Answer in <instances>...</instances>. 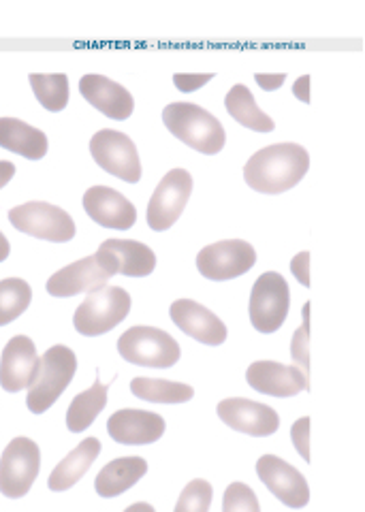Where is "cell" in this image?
I'll use <instances>...</instances> for the list:
<instances>
[{
    "label": "cell",
    "mask_w": 365,
    "mask_h": 512,
    "mask_svg": "<svg viewBox=\"0 0 365 512\" xmlns=\"http://www.w3.org/2000/svg\"><path fill=\"white\" fill-rule=\"evenodd\" d=\"M310 169V154L297 143L259 150L244 167V180L263 195H280L297 186Z\"/></svg>",
    "instance_id": "1"
},
{
    "label": "cell",
    "mask_w": 365,
    "mask_h": 512,
    "mask_svg": "<svg viewBox=\"0 0 365 512\" xmlns=\"http://www.w3.org/2000/svg\"><path fill=\"white\" fill-rule=\"evenodd\" d=\"M163 122L173 137L201 154H218L225 148V128L199 105L171 103L163 111Z\"/></svg>",
    "instance_id": "2"
},
{
    "label": "cell",
    "mask_w": 365,
    "mask_h": 512,
    "mask_svg": "<svg viewBox=\"0 0 365 512\" xmlns=\"http://www.w3.org/2000/svg\"><path fill=\"white\" fill-rule=\"evenodd\" d=\"M77 372L75 352L67 346H52L39 357L37 376L28 387L26 406L33 414H43L50 410L58 397L65 393Z\"/></svg>",
    "instance_id": "3"
},
{
    "label": "cell",
    "mask_w": 365,
    "mask_h": 512,
    "mask_svg": "<svg viewBox=\"0 0 365 512\" xmlns=\"http://www.w3.org/2000/svg\"><path fill=\"white\" fill-rule=\"evenodd\" d=\"M131 312V295L122 286H103L92 291L82 306L75 310L73 325L86 338L109 333L116 329Z\"/></svg>",
    "instance_id": "4"
},
{
    "label": "cell",
    "mask_w": 365,
    "mask_h": 512,
    "mask_svg": "<svg viewBox=\"0 0 365 512\" xmlns=\"http://www.w3.org/2000/svg\"><path fill=\"white\" fill-rule=\"evenodd\" d=\"M118 352L124 361L154 370H167L180 361V344L163 329L156 327H131L118 340Z\"/></svg>",
    "instance_id": "5"
},
{
    "label": "cell",
    "mask_w": 365,
    "mask_h": 512,
    "mask_svg": "<svg viewBox=\"0 0 365 512\" xmlns=\"http://www.w3.org/2000/svg\"><path fill=\"white\" fill-rule=\"evenodd\" d=\"M118 274L116 261L103 250H97L82 261H75L47 280L45 288L52 297H75L79 293H92L107 286Z\"/></svg>",
    "instance_id": "6"
},
{
    "label": "cell",
    "mask_w": 365,
    "mask_h": 512,
    "mask_svg": "<svg viewBox=\"0 0 365 512\" xmlns=\"http://www.w3.org/2000/svg\"><path fill=\"white\" fill-rule=\"evenodd\" d=\"M41 470V451L30 438H15L0 457V493L20 500L35 485Z\"/></svg>",
    "instance_id": "7"
},
{
    "label": "cell",
    "mask_w": 365,
    "mask_h": 512,
    "mask_svg": "<svg viewBox=\"0 0 365 512\" xmlns=\"http://www.w3.org/2000/svg\"><path fill=\"white\" fill-rule=\"evenodd\" d=\"M289 284L276 271L263 274L250 293V323L259 333L278 331L289 316Z\"/></svg>",
    "instance_id": "8"
},
{
    "label": "cell",
    "mask_w": 365,
    "mask_h": 512,
    "mask_svg": "<svg viewBox=\"0 0 365 512\" xmlns=\"http://www.w3.org/2000/svg\"><path fill=\"white\" fill-rule=\"evenodd\" d=\"M9 222L18 231L37 239H47V242L65 244L75 237L73 218L60 207L43 201H30L13 207L9 212Z\"/></svg>",
    "instance_id": "9"
},
{
    "label": "cell",
    "mask_w": 365,
    "mask_h": 512,
    "mask_svg": "<svg viewBox=\"0 0 365 512\" xmlns=\"http://www.w3.org/2000/svg\"><path fill=\"white\" fill-rule=\"evenodd\" d=\"M90 154L101 169L116 175V178L129 184H137L141 180L137 148L133 139L126 137L124 133L111 131V128L99 131L90 139Z\"/></svg>",
    "instance_id": "10"
},
{
    "label": "cell",
    "mask_w": 365,
    "mask_h": 512,
    "mask_svg": "<svg viewBox=\"0 0 365 512\" xmlns=\"http://www.w3.org/2000/svg\"><path fill=\"white\" fill-rule=\"evenodd\" d=\"M257 252L248 242L242 239H229V242H218L203 248L197 254L199 274L208 280L222 282L240 278L255 267Z\"/></svg>",
    "instance_id": "11"
},
{
    "label": "cell",
    "mask_w": 365,
    "mask_h": 512,
    "mask_svg": "<svg viewBox=\"0 0 365 512\" xmlns=\"http://www.w3.org/2000/svg\"><path fill=\"white\" fill-rule=\"evenodd\" d=\"M193 192V178L184 169L169 171L156 186L148 205V224L154 231H167L182 216Z\"/></svg>",
    "instance_id": "12"
},
{
    "label": "cell",
    "mask_w": 365,
    "mask_h": 512,
    "mask_svg": "<svg viewBox=\"0 0 365 512\" xmlns=\"http://www.w3.org/2000/svg\"><path fill=\"white\" fill-rule=\"evenodd\" d=\"M216 412L222 423L246 436L267 438L276 434L280 427V416L276 410L244 397L225 399V402L218 404Z\"/></svg>",
    "instance_id": "13"
},
{
    "label": "cell",
    "mask_w": 365,
    "mask_h": 512,
    "mask_svg": "<svg viewBox=\"0 0 365 512\" xmlns=\"http://www.w3.org/2000/svg\"><path fill=\"white\" fill-rule=\"evenodd\" d=\"M257 476L276 498L289 508H306L310 502V487L299 470L276 455H263L257 461Z\"/></svg>",
    "instance_id": "14"
},
{
    "label": "cell",
    "mask_w": 365,
    "mask_h": 512,
    "mask_svg": "<svg viewBox=\"0 0 365 512\" xmlns=\"http://www.w3.org/2000/svg\"><path fill=\"white\" fill-rule=\"evenodd\" d=\"M107 434L111 440L126 446H144L161 440L165 434V419L148 410L126 408L109 416Z\"/></svg>",
    "instance_id": "15"
},
{
    "label": "cell",
    "mask_w": 365,
    "mask_h": 512,
    "mask_svg": "<svg viewBox=\"0 0 365 512\" xmlns=\"http://www.w3.org/2000/svg\"><path fill=\"white\" fill-rule=\"evenodd\" d=\"M39 357L35 342L26 335H15L7 342L0 359V387L7 393H20L33 384L37 376Z\"/></svg>",
    "instance_id": "16"
},
{
    "label": "cell",
    "mask_w": 365,
    "mask_h": 512,
    "mask_svg": "<svg viewBox=\"0 0 365 512\" xmlns=\"http://www.w3.org/2000/svg\"><path fill=\"white\" fill-rule=\"evenodd\" d=\"M246 380L252 389L272 397H293L310 389L308 378L295 365L278 361H257L248 367Z\"/></svg>",
    "instance_id": "17"
},
{
    "label": "cell",
    "mask_w": 365,
    "mask_h": 512,
    "mask_svg": "<svg viewBox=\"0 0 365 512\" xmlns=\"http://www.w3.org/2000/svg\"><path fill=\"white\" fill-rule=\"evenodd\" d=\"M171 320L176 323L186 335L195 338L201 344L220 346L227 340V325L210 312L201 303L193 299H178L169 308Z\"/></svg>",
    "instance_id": "18"
},
{
    "label": "cell",
    "mask_w": 365,
    "mask_h": 512,
    "mask_svg": "<svg viewBox=\"0 0 365 512\" xmlns=\"http://www.w3.org/2000/svg\"><path fill=\"white\" fill-rule=\"evenodd\" d=\"M84 210L94 222L107 229L129 231L137 222L135 205L118 190L107 186H92L86 190Z\"/></svg>",
    "instance_id": "19"
},
{
    "label": "cell",
    "mask_w": 365,
    "mask_h": 512,
    "mask_svg": "<svg viewBox=\"0 0 365 512\" xmlns=\"http://www.w3.org/2000/svg\"><path fill=\"white\" fill-rule=\"evenodd\" d=\"M79 92H82L84 99L94 107L99 109L103 116L111 120H129L135 101L133 94L126 90L124 86L111 82L109 77L103 75H86L79 82Z\"/></svg>",
    "instance_id": "20"
},
{
    "label": "cell",
    "mask_w": 365,
    "mask_h": 512,
    "mask_svg": "<svg viewBox=\"0 0 365 512\" xmlns=\"http://www.w3.org/2000/svg\"><path fill=\"white\" fill-rule=\"evenodd\" d=\"M148 472V461L141 457H120L109 461L94 480V489L101 498H118L135 487Z\"/></svg>",
    "instance_id": "21"
},
{
    "label": "cell",
    "mask_w": 365,
    "mask_h": 512,
    "mask_svg": "<svg viewBox=\"0 0 365 512\" xmlns=\"http://www.w3.org/2000/svg\"><path fill=\"white\" fill-rule=\"evenodd\" d=\"M99 453H101V442L97 438H86L84 442H79L75 451L69 453L54 468V472L50 474V480H47V487L56 493L69 491L92 468V463L97 461Z\"/></svg>",
    "instance_id": "22"
},
{
    "label": "cell",
    "mask_w": 365,
    "mask_h": 512,
    "mask_svg": "<svg viewBox=\"0 0 365 512\" xmlns=\"http://www.w3.org/2000/svg\"><path fill=\"white\" fill-rule=\"evenodd\" d=\"M103 252H107L116 261L118 274L131 278H146L156 267V254L141 242H129V239H107L101 244Z\"/></svg>",
    "instance_id": "23"
},
{
    "label": "cell",
    "mask_w": 365,
    "mask_h": 512,
    "mask_svg": "<svg viewBox=\"0 0 365 512\" xmlns=\"http://www.w3.org/2000/svg\"><path fill=\"white\" fill-rule=\"evenodd\" d=\"M0 148L22 154L28 160H41L47 154V137L22 120L0 118Z\"/></svg>",
    "instance_id": "24"
},
{
    "label": "cell",
    "mask_w": 365,
    "mask_h": 512,
    "mask_svg": "<svg viewBox=\"0 0 365 512\" xmlns=\"http://www.w3.org/2000/svg\"><path fill=\"white\" fill-rule=\"evenodd\" d=\"M225 107L235 122L250 128V131H257V133L274 131V120L267 114H263L259 105L255 103V96H252V92L244 84H237L229 90V94L225 96Z\"/></svg>",
    "instance_id": "25"
},
{
    "label": "cell",
    "mask_w": 365,
    "mask_h": 512,
    "mask_svg": "<svg viewBox=\"0 0 365 512\" xmlns=\"http://www.w3.org/2000/svg\"><path fill=\"white\" fill-rule=\"evenodd\" d=\"M107 391H109V384L94 380V384L88 391L79 393L73 399L67 410L69 431H73V434H82V431H86L94 421H97V416L107 406Z\"/></svg>",
    "instance_id": "26"
},
{
    "label": "cell",
    "mask_w": 365,
    "mask_h": 512,
    "mask_svg": "<svg viewBox=\"0 0 365 512\" xmlns=\"http://www.w3.org/2000/svg\"><path fill=\"white\" fill-rule=\"evenodd\" d=\"M131 393L152 404H186L195 397V389L188 384L161 378H135L131 382Z\"/></svg>",
    "instance_id": "27"
},
{
    "label": "cell",
    "mask_w": 365,
    "mask_h": 512,
    "mask_svg": "<svg viewBox=\"0 0 365 512\" xmlns=\"http://www.w3.org/2000/svg\"><path fill=\"white\" fill-rule=\"evenodd\" d=\"M30 86L47 111H62L69 103V77L65 73H33Z\"/></svg>",
    "instance_id": "28"
},
{
    "label": "cell",
    "mask_w": 365,
    "mask_h": 512,
    "mask_svg": "<svg viewBox=\"0 0 365 512\" xmlns=\"http://www.w3.org/2000/svg\"><path fill=\"white\" fill-rule=\"evenodd\" d=\"M30 301H33V291H30L28 282L20 278H7L0 282V327L22 316Z\"/></svg>",
    "instance_id": "29"
},
{
    "label": "cell",
    "mask_w": 365,
    "mask_h": 512,
    "mask_svg": "<svg viewBox=\"0 0 365 512\" xmlns=\"http://www.w3.org/2000/svg\"><path fill=\"white\" fill-rule=\"evenodd\" d=\"M214 498V489L208 480L197 478L193 483H188L180 495L173 512H210Z\"/></svg>",
    "instance_id": "30"
},
{
    "label": "cell",
    "mask_w": 365,
    "mask_h": 512,
    "mask_svg": "<svg viewBox=\"0 0 365 512\" xmlns=\"http://www.w3.org/2000/svg\"><path fill=\"white\" fill-rule=\"evenodd\" d=\"M304 325H301L293 333V342H291V357L295 361L297 370L304 374L306 378L310 376V301L304 303Z\"/></svg>",
    "instance_id": "31"
},
{
    "label": "cell",
    "mask_w": 365,
    "mask_h": 512,
    "mask_svg": "<svg viewBox=\"0 0 365 512\" xmlns=\"http://www.w3.org/2000/svg\"><path fill=\"white\" fill-rule=\"evenodd\" d=\"M222 512H261L257 493L244 483H231L222 498Z\"/></svg>",
    "instance_id": "32"
},
{
    "label": "cell",
    "mask_w": 365,
    "mask_h": 512,
    "mask_svg": "<svg viewBox=\"0 0 365 512\" xmlns=\"http://www.w3.org/2000/svg\"><path fill=\"white\" fill-rule=\"evenodd\" d=\"M291 440L306 463H310V419L308 416H301L299 421L291 427Z\"/></svg>",
    "instance_id": "33"
},
{
    "label": "cell",
    "mask_w": 365,
    "mask_h": 512,
    "mask_svg": "<svg viewBox=\"0 0 365 512\" xmlns=\"http://www.w3.org/2000/svg\"><path fill=\"white\" fill-rule=\"evenodd\" d=\"M214 73H176L173 75V84L178 86L180 92H195L201 86H205L208 82H212Z\"/></svg>",
    "instance_id": "34"
},
{
    "label": "cell",
    "mask_w": 365,
    "mask_h": 512,
    "mask_svg": "<svg viewBox=\"0 0 365 512\" xmlns=\"http://www.w3.org/2000/svg\"><path fill=\"white\" fill-rule=\"evenodd\" d=\"M291 271L301 286H310V252H299L291 261Z\"/></svg>",
    "instance_id": "35"
},
{
    "label": "cell",
    "mask_w": 365,
    "mask_h": 512,
    "mask_svg": "<svg viewBox=\"0 0 365 512\" xmlns=\"http://www.w3.org/2000/svg\"><path fill=\"white\" fill-rule=\"evenodd\" d=\"M255 79L265 92H272V90H278L284 84L287 75H284V73H257Z\"/></svg>",
    "instance_id": "36"
},
{
    "label": "cell",
    "mask_w": 365,
    "mask_h": 512,
    "mask_svg": "<svg viewBox=\"0 0 365 512\" xmlns=\"http://www.w3.org/2000/svg\"><path fill=\"white\" fill-rule=\"evenodd\" d=\"M293 94L301 103H310V75H301L295 86H293Z\"/></svg>",
    "instance_id": "37"
},
{
    "label": "cell",
    "mask_w": 365,
    "mask_h": 512,
    "mask_svg": "<svg viewBox=\"0 0 365 512\" xmlns=\"http://www.w3.org/2000/svg\"><path fill=\"white\" fill-rule=\"evenodd\" d=\"M13 175H15V167L7 163V160H0V188H5L11 182Z\"/></svg>",
    "instance_id": "38"
},
{
    "label": "cell",
    "mask_w": 365,
    "mask_h": 512,
    "mask_svg": "<svg viewBox=\"0 0 365 512\" xmlns=\"http://www.w3.org/2000/svg\"><path fill=\"white\" fill-rule=\"evenodd\" d=\"M124 512H156V510H154V506H150V504H146V502H137V504L126 508Z\"/></svg>",
    "instance_id": "39"
},
{
    "label": "cell",
    "mask_w": 365,
    "mask_h": 512,
    "mask_svg": "<svg viewBox=\"0 0 365 512\" xmlns=\"http://www.w3.org/2000/svg\"><path fill=\"white\" fill-rule=\"evenodd\" d=\"M9 242H7V237L3 235V233H0V263H3L5 259H7V256H9Z\"/></svg>",
    "instance_id": "40"
}]
</instances>
